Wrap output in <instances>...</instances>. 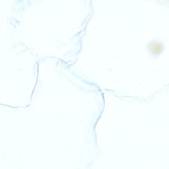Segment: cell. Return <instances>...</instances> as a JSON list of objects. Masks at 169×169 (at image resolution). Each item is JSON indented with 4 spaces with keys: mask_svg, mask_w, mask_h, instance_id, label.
<instances>
[{
    "mask_svg": "<svg viewBox=\"0 0 169 169\" xmlns=\"http://www.w3.org/2000/svg\"><path fill=\"white\" fill-rule=\"evenodd\" d=\"M163 46L158 42H153L149 46V50L150 53L154 56L159 55L162 51Z\"/></svg>",
    "mask_w": 169,
    "mask_h": 169,
    "instance_id": "obj_1",
    "label": "cell"
}]
</instances>
